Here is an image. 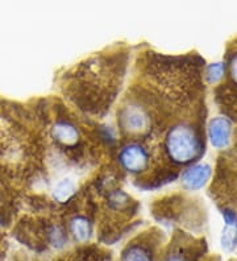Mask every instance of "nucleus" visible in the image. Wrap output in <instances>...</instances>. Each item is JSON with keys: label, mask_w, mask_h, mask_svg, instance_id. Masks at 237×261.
<instances>
[{"label": "nucleus", "mask_w": 237, "mask_h": 261, "mask_svg": "<svg viewBox=\"0 0 237 261\" xmlns=\"http://www.w3.org/2000/svg\"><path fill=\"white\" fill-rule=\"evenodd\" d=\"M165 150L175 164H189L199 157L202 141L193 127L178 124L170 128L165 137Z\"/></svg>", "instance_id": "1"}, {"label": "nucleus", "mask_w": 237, "mask_h": 261, "mask_svg": "<svg viewBox=\"0 0 237 261\" xmlns=\"http://www.w3.org/2000/svg\"><path fill=\"white\" fill-rule=\"evenodd\" d=\"M119 123L128 134L142 135L146 134L150 128V116L141 106L130 105L121 109Z\"/></svg>", "instance_id": "2"}, {"label": "nucleus", "mask_w": 237, "mask_h": 261, "mask_svg": "<svg viewBox=\"0 0 237 261\" xmlns=\"http://www.w3.org/2000/svg\"><path fill=\"white\" fill-rule=\"evenodd\" d=\"M149 160L150 157L148 150L136 143L125 145L119 154V163L121 168L133 174L146 170L149 166Z\"/></svg>", "instance_id": "3"}, {"label": "nucleus", "mask_w": 237, "mask_h": 261, "mask_svg": "<svg viewBox=\"0 0 237 261\" xmlns=\"http://www.w3.org/2000/svg\"><path fill=\"white\" fill-rule=\"evenodd\" d=\"M53 140L63 148H74L81 140L78 128L70 120L60 119L53 124L50 132Z\"/></svg>", "instance_id": "4"}, {"label": "nucleus", "mask_w": 237, "mask_h": 261, "mask_svg": "<svg viewBox=\"0 0 237 261\" xmlns=\"http://www.w3.org/2000/svg\"><path fill=\"white\" fill-rule=\"evenodd\" d=\"M211 144L218 149L228 147L231 141V123L225 118L212 119L208 127Z\"/></svg>", "instance_id": "5"}, {"label": "nucleus", "mask_w": 237, "mask_h": 261, "mask_svg": "<svg viewBox=\"0 0 237 261\" xmlns=\"http://www.w3.org/2000/svg\"><path fill=\"white\" fill-rule=\"evenodd\" d=\"M209 175H211V168L207 164L194 165L185 170L182 174V184L189 190H199L207 184Z\"/></svg>", "instance_id": "6"}, {"label": "nucleus", "mask_w": 237, "mask_h": 261, "mask_svg": "<svg viewBox=\"0 0 237 261\" xmlns=\"http://www.w3.org/2000/svg\"><path fill=\"white\" fill-rule=\"evenodd\" d=\"M69 229L74 239L81 243L87 242L91 238L92 226L90 220L83 215H75L74 218H71V220L69 222Z\"/></svg>", "instance_id": "7"}, {"label": "nucleus", "mask_w": 237, "mask_h": 261, "mask_svg": "<svg viewBox=\"0 0 237 261\" xmlns=\"http://www.w3.org/2000/svg\"><path fill=\"white\" fill-rule=\"evenodd\" d=\"M76 185L71 178H63L56 184L53 189V199L58 203H66L75 194Z\"/></svg>", "instance_id": "8"}, {"label": "nucleus", "mask_w": 237, "mask_h": 261, "mask_svg": "<svg viewBox=\"0 0 237 261\" xmlns=\"http://www.w3.org/2000/svg\"><path fill=\"white\" fill-rule=\"evenodd\" d=\"M123 261H152V253L142 244H130L123 252Z\"/></svg>", "instance_id": "9"}, {"label": "nucleus", "mask_w": 237, "mask_h": 261, "mask_svg": "<svg viewBox=\"0 0 237 261\" xmlns=\"http://www.w3.org/2000/svg\"><path fill=\"white\" fill-rule=\"evenodd\" d=\"M237 245V224H225L221 233V247L227 252H231Z\"/></svg>", "instance_id": "10"}, {"label": "nucleus", "mask_w": 237, "mask_h": 261, "mask_svg": "<svg viewBox=\"0 0 237 261\" xmlns=\"http://www.w3.org/2000/svg\"><path fill=\"white\" fill-rule=\"evenodd\" d=\"M223 75H224V65L220 64V62L209 65L207 73H205V78L209 83L219 82L223 78Z\"/></svg>", "instance_id": "11"}, {"label": "nucleus", "mask_w": 237, "mask_h": 261, "mask_svg": "<svg viewBox=\"0 0 237 261\" xmlns=\"http://www.w3.org/2000/svg\"><path fill=\"white\" fill-rule=\"evenodd\" d=\"M229 70H231L232 80L237 85V53L231 58V64H229Z\"/></svg>", "instance_id": "12"}, {"label": "nucleus", "mask_w": 237, "mask_h": 261, "mask_svg": "<svg viewBox=\"0 0 237 261\" xmlns=\"http://www.w3.org/2000/svg\"><path fill=\"white\" fill-rule=\"evenodd\" d=\"M0 222H2V220H0ZM0 224H2V223H0Z\"/></svg>", "instance_id": "13"}]
</instances>
